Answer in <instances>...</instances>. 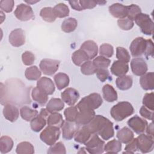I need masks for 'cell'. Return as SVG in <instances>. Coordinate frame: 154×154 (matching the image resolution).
<instances>
[{
  "label": "cell",
  "mask_w": 154,
  "mask_h": 154,
  "mask_svg": "<svg viewBox=\"0 0 154 154\" xmlns=\"http://www.w3.org/2000/svg\"><path fill=\"white\" fill-rule=\"evenodd\" d=\"M40 16L43 20L48 22H53L57 18L54 13L53 8L51 7L43 8L40 12Z\"/></svg>",
  "instance_id": "ab89813d"
},
{
  "label": "cell",
  "mask_w": 154,
  "mask_h": 154,
  "mask_svg": "<svg viewBox=\"0 0 154 154\" xmlns=\"http://www.w3.org/2000/svg\"><path fill=\"white\" fill-rule=\"evenodd\" d=\"M22 60L25 65L30 66L34 62L35 56L31 52L25 51L22 55Z\"/></svg>",
  "instance_id": "f907efd6"
},
{
  "label": "cell",
  "mask_w": 154,
  "mask_h": 154,
  "mask_svg": "<svg viewBox=\"0 0 154 154\" xmlns=\"http://www.w3.org/2000/svg\"><path fill=\"white\" fill-rule=\"evenodd\" d=\"M138 149L137 140L136 138H133V140L128 143L126 146L125 150V151L123 152V153H134Z\"/></svg>",
  "instance_id": "f5cc1de1"
},
{
  "label": "cell",
  "mask_w": 154,
  "mask_h": 154,
  "mask_svg": "<svg viewBox=\"0 0 154 154\" xmlns=\"http://www.w3.org/2000/svg\"><path fill=\"white\" fill-rule=\"evenodd\" d=\"M48 153L52 154V153H61L65 154L66 153V147L63 143L58 142L52 146L48 150Z\"/></svg>",
  "instance_id": "7dc6e473"
},
{
  "label": "cell",
  "mask_w": 154,
  "mask_h": 154,
  "mask_svg": "<svg viewBox=\"0 0 154 154\" xmlns=\"http://www.w3.org/2000/svg\"><path fill=\"white\" fill-rule=\"evenodd\" d=\"M129 70V66L127 63L117 60L115 61L111 67V72L115 76H121L125 75Z\"/></svg>",
  "instance_id": "44dd1931"
},
{
  "label": "cell",
  "mask_w": 154,
  "mask_h": 154,
  "mask_svg": "<svg viewBox=\"0 0 154 154\" xmlns=\"http://www.w3.org/2000/svg\"><path fill=\"white\" fill-rule=\"evenodd\" d=\"M62 100L66 102L67 105H74L79 98L78 91L73 88H67L61 94Z\"/></svg>",
  "instance_id": "9a60e30c"
},
{
  "label": "cell",
  "mask_w": 154,
  "mask_h": 154,
  "mask_svg": "<svg viewBox=\"0 0 154 154\" xmlns=\"http://www.w3.org/2000/svg\"><path fill=\"white\" fill-rule=\"evenodd\" d=\"M134 135L133 132L127 127H123L117 133V137L121 143L128 144L134 138Z\"/></svg>",
  "instance_id": "cb8c5ba5"
},
{
  "label": "cell",
  "mask_w": 154,
  "mask_h": 154,
  "mask_svg": "<svg viewBox=\"0 0 154 154\" xmlns=\"http://www.w3.org/2000/svg\"><path fill=\"white\" fill-rule=\"evenodd\" d=\"M16 151L18 154H32L34 153V149L30 143L23 141L17 144Z\"/></svg>",
  "instance_id": "74e56055"
},
{
  "label": "cell",
  "mask_w": 154,
  "mask_h": 154,
  "mask_svg": "<svg viewBox=\"0 0 154 154\" xmlns=\"http://www.w3.org/2000/svg\"><path fill=\"white\" fill-rule=\"evenodd\" d=\"M54 81L58 90H62L69 84V76L64 73H58L54 76Z\"/></svg>",
  "instance_id": "f546056e"
},
{
  "label": "cell",
  "mask_w": 154,
  "mask_h": 154,
  "mask_svg": "<svg viewBox=\"0 0 154 154\" xmlns=\"http://www.w3.org/2000/svg\"><path fill=\"white\" fill-rule=\"evenodd\" d=\"M13 147V141L8 136H2L0 138V152L6 153L11 150Z\"/></svg>",
  "instance_id": "4dcf8cb0"
},
{
  "label": "cell",
  "mask_w": 154,
  "mask_h": 154,
  "mask_svg": "<svg viewBox=\"0 0 154 154\" xmlns=\"http://www.w3.org/2000/svg\"><path fill=\"white\" fill-rule=\"evenodd\" d=\"M153 42L150 39L146 40V49L144 54L146 55V57H149L152 56L153 57Z\"/></svg>",
  "instance_id": "6f0895ef"
},
{
  "label": "cell",
  "mask_w": 154,
  "mask_h": 154,
  "mask_svg": "<svg viewBox=\"0 0 154 154\" xmlns=\"http://www.w3.org/2000/svg\"><path fill=\"white\" fill-rule=\"evenodd\" d=\"M60 135V128L55 126L46 127L40 134L41 140L48 146H52L58 140Z\"/></svg>",
  "instance_id": "277c9868"
},
{
  "label": "cell",
  "mask_w": 154,
  "mask_h": 154,
  "mask_svg": "<svg viewBox=\"0 0 154 154\" xmlns=\"http://www.w3.org/2000/svg\"><path fill=\"white\" fill-rule=\"evenodd\" d=\"M78 22L75 18L69 17L65 19L61 24V29L65 32H71L77 27Z\"/></svg>",
  "instance_id": "f35d334b"
},
{
  "label": "cell",
  "mask_w": 154,
  "mask_h": 154,
  "mask_svg": "<svg viewBox=\"0 0 154 154\" xmlns=\"http://www.w3.org/2000/svg\"><path fill=\"white\" fill-rule=\"evenodd\" d=\"M128 7V18L131 20H135V17L141 13V8L136 4H131Z\"/></svg>",
  "instance_id": "f6af8a7d"
},
{
  "label": "cell",
  "mask_w": 154,
  "mask_h": 154,
  "mask_svg": "<svg viewBox=\"0 0 154 154\" xmlns=\"http://www.w3.org/2000/svg\"><path fill=\"white\" fill-rule=\"evenodd\" d=\"M73 63L76 66H81L84 63L89 60L87 55L82 50L78 49L75 51L72 56Z\"/></svg>",
  "instance_id": "1f68e13d"
},
{
  "label": "cell",
  "mask_w": 154,
  "mask_h": 154,
  "mask_svg": "<svg viewBox=\"0 0 154 154\" xmlns=\"http://www.w3.org/2000/svg\"><path fill=\"white\" fill-rule=\"evenodd\" d=\"M140 115L147 119L149 120H153V111H150L148 108L145 107L144 106H142L140 109Z\"/></svg>",
  "instance_id": "11a10c76"
},
{
  "label": "cell",
  "mask_w": 154,
  "mask_h": 154,
  "mask_svg": "<svg viewBox=\"0 0 154 154\" xmlns=\"http://www.w3.org/2000/svg\"><path fill=\"white\" fill-rule=\"evenodd\" d=\"M101 56L105 57H111L114 54V48L112 45L108 43H103L100 46L99 50Z\"/></svg>",
  "instance_id": "bcb514c9"
},
{
  "label": "cell",
  "mask_w": 154,
  "mask_h": 154,
  "mask_svg": "<svg viewBox=\"0 0 154 154\" xmlns=\"http://www.w3.org/2000/svg\"><path fill=\"white\" fill-rule=\"evenodd\" d=\"M140 84L145 90H153L154 88V73L153 72L146 73L141 76Z\"/></svg>",
  "instance_id": "603a6c76"
},
{
  "label": "cell",
  "mask_w": 154,
  "mask_h": 154,
  "mask_svg": "<svg viewBox=\"0 0 154 154\" xmlns=\"http://www.w3.org/2000/svg\"><path fill=\"white\" fill-rule=\"evenodd\" d=\"M92 135L93 134L90 132L86 125H84L78 129L74 135V139L76 142L85 144L90 138Z\"/></svg>",
  "instance_id": "7402d4cb"
},
{
  "label": "cell",
  "mask_w": 154,
  "mask_h": 154,
  "mask_svg": "<svg viewBox=\"0 0 154 154\" xmlns=\"http://www.w3.org/2000/svg\"><path fill=\"white\" fill-rule=\"evenodd\" d=\"M96 76L97 78L101 82H105L109 77V73L107 69H99L96 71Z\"/></svg>",
  "instance_id": "db71d44e"
},
{
  "label": "cell",
  "mask_w": 154,
  "mask_h": 154,
  "mask_svg": "<svg viewBox=\"0 0 154 154\" xmlns=\"http://www.w3.org/2000/svg\"><path fill=\"white\" fill-rule=\"evenodd\" d=\"M9 42L14 47H19L25 43V32L21 28L13 30L9 35Z\"/></svg>",
  "instance_id": "7c38bea8"
},
{
  "label": "cell",
  "mask_w": 154,
  "mask_h": 154,
  "mask_svg": "<svg viewBox=\"0 0 154 154\" xmlns=\"http://www.w3.org/2000/svg\"><path fill=\"white\" fill-rule=\"evenodd\" d=\"M122 149L121 142L119 140H112L104 146V151L108 153H117Z\"/></svg>",
  "instance_id": "836d02e7"
},
{
  "label": "cell",
  "mask_w": 154,
  "mask_h": 154,
  "mask_svg": "<svg viewBox=\"0 0 154 154\" xmlns=\"http://www.w3.org/2000/svg\"><path fill=\"white\" fill-rule=\"evenodd\" d=\"M20 112L22 118L27 122L31 121L32 119L36 117L38 114L37 111L31 109L27 106H22L20 109Z\"/></svg>",
  "instance_id": "8d00e7d4"
},
{
  "label": "cell",
  "mask_w": 154,
  "mask_h": 154,
  "mask_svg": "<svg viewBox=\"0 0 154 154\" xmlns=\"http://www.w3.org/2000/svg\"><path fill=\"white\" fill-rule=\"evenodd\" d=\"M117 24L122 29L125 31L131 29L134 25L133 21L129 19L128 18L119 19L117 21Z\"/></svg>",
  "instance_id": "681fc988"
},
{
  "label": "cell",
  "mask_w": 154,
  "mask_h": 154,
  "mask_svg": "<svg viewBox=\"0 0 154 154\" xmlns=\"http://www.w3.org/2000/svg\"><path fill=\"white\" fill-rule=\"evenodd\" d=\"M146 46V40L143 37L135 38L131 43L130 51L134 57H138L144 54Z\"/></svg>",
  "instance_id": "30bf717a"
},
{
  "label": "cell",
  "mask_w": 154,
  "mask_h": 154,
  "mask_svg": "<svg viewBox=\"0 0 154 154\" xmlns=\"http://www.w3.org/2000/svg\"><path fill=\"white\" fill-rule=\"evenodd\" d=\"M102 92L103 98L106 101L112 102L117 100V93L112 85L105 84L102 88Z\"/></svg>",
  "instance_id": "d4e9b609"
},
{
  "label": "cell",
  "mask_w": 154,
  "mask_h": 154,
  "mask_svg": "<svg viewBox=\"0 0 154 154\" xmlns=\"http://www.w3.org/2000/svg\"><path fill=\"white\" fill-rule=\"evenodd\" d=\"M82 49L88 56L89 60L96 57L98 52L97 44L93 40H87L84 42L81 46Z\"/></svg>",
  "instance_id": "d6986e66"
},
{
  "label": "cell",
  "mask_w": 154,
  "mask_h": 154,
  "mask_svg": "<svg viewBox=\"0 0 154 154\" xmlns=\"http://www.w3.org/2000/svg\"><path fill=\"white\" fill-rule=\"evenodd\" d=\"M82 73L85 75H91L96 73V69L91 61H87L84 63L81 67Z\"/></svg>",
  "instance_id": "7bdbcfd3"
},
{
  "label": "cell",
  "mask_w": 154,
  "mask_h": 154,
  "mask_svg": "<svg viewBox=\"0 0 154 154\" xmlns=\"http://www.w3.org/2000/svg\"><path fill=\"white\" fill-rule=\"evenodd\" d=\"M95 112L92 109L80 110L78 112L75 123L78 126H84L88 124L94 117Z\"/></svg>",
  "instance_id": "5bb4252c"
},
{
  "label": "cell",
  "mask_w": 154,
  "mask_h": 154,
  "mask_svg": "<svg viewBox=\"0 0 154 154\" xmlns=\"http://www.w3.org/2000/svg\"><path fill=\"white\" fill-rule=\"evenodd\" d=\"M60 61L49 58L43 59L40 63V68L42 72L46 75H52L58 69Z\"/></svg>",
  "instance_id": "9c48e42d"
},
{
  "label": "cell",
  "mask_w": 154,
  "mask_h": 154,
  "mask_svg": "<svg viewBox=\"0 0 154 154\" xmlns=\"http://www.w3.org/2000/svg\"><path fill=\"white\" fill-rule=\"evenodd\" d=\"M131 70L133 73L137 76H142L147 71V65L142 58H135L131 63Z\"/></svg>",
  "instance_id": "4fadbf2b"
},
{
  "label": "cell",
  "mask_w": 154,
  "mask_h": 154,
  "mask_svg": "<svg viewBox=\"0 0 154 154\" xmlns=\"http://www.w3.org/2000/svg\"><path fill=\"white\" fill-rule=\"evenodd\" d=\"M37 87L47 95H51L55 91V85L52 81L47 77L40 78L37 82Z\"/></svg>",
  "instance_id": "2e32d148"
},
{
  "label": "cell",
  "mask_w": 154,
  "mask_h": 154,
  "mask_svg": "<svg viewBox=\"0 0 154 154\" xmlns=\"http://www.w3.org/2000/svg\"><path fill=\"white\" fill-rule=\"evenodd\" d=\"M128 125L135 133L140 134L146 130L147 122L137 116H135L128 121Z\"/></svg>",
  "instance_id": "8fae6325"
},
{
  "label": "cell",
  "mask_w": 154,
  "mask_h": 154,
  "mask_svg": "<svg viewBox=\"0 0 154 154\" xmlns=\"http://www.w3.org/2000/svg\"><path fill=\"white\" fill-rule=\"evenodd\" d=\"M146 132L148 135L151 136L152 137H153V123H150L149 125H147L146 126Z\"/></svg>",
  "instance_id": "91938a15"
},
{
  "label": "cell",
  "mask_w": 154,
  "mask_h": 154,
  "mask_svg": "<svg viewBox=\"0 0 154 154\" xmlns=\"http://www.w3.org/2000/svg\"><path fill=\"white\" fill-rule=\"evenodd\" d=\"M14 2L13 0H2L0 1L1 9L6 12L10 13L13 10Z\"/></svg>",
  "instance_id": "816d5d0a"
},
{
  "label": "cell",
  "mask_w": 154,
  "mask_h": 154,
  "mask_svg": "<svg viewBox=\"0 0 154 154\" xmlns=\"http://www.w3.org/2000/svg\"><path fill=\"white\" fill-rule=\"evenodd\" d=\"M42 73L36 66H31L28 67L25 72L26 78L30 81H35L39 79L41 76Z\"/></svg>",
  "instance_id": "e575fe53"
},
{
  "label": "cell",
  "mask_w": 154,
  "mask_h": 154,
  "mask_svg": "<svg viewBox=\"0 0 154 154\" xmlns=\"http://www.w3.org/2000/svg\"><path fill=\"white\" fill-rule=\"evenodd\" d=\"M153 95V92L150 93H146L143 99V104L144 106L151 111H153L154 109Z\"/></svg>",
  "instance_id": "c3c4849f"
},
{
  "label": "cell",
  "mask_w": 154,
  "mask_h": 154,
  "mask_svg": "<svg viewBox=\"0 0 154 154\" xmlns=\"http://www.w3.org/2000/svg\"><path fill=\"white\" fill-rule=\"evenodd\" d=\"M64 104L63 101L59 98H52L46 105V109L49 113L57 112L63 109Z\"/></svg>",
  "instance_id": "4316f807"
},
{
  "label": "cell",
  "mask_w": 154,
  "mask_h": 154,
  "mask_svg": "<svg viewBox=\"0 0 154 154\" xmlns=\"http://www.w3.org/2000/svg\"><path fill=\"white\" fill-rule=\"evenodd\" d=\"M109 11L114 17L124 19L128 14V7L120 3H115L109 7Z\"/></svg>",
  "instance_id": "e0dca14e"
},
{
  "label": "cell",
  "mask_w": 154,
  "mask_h": 154,
  "mask_svg": "<svg viewBox=\"0 0 154 154\" xmlns=\"http://www.w3.org/2000/svg\"><path fill=\"white\" fill-rule=\"evenodd\" d=\"M32 99L41 106L44 105L48 101V96L46 94L41 91L37 87H34L31 93Z\"/></svg>",
  "instance_id": "83f0119b"
},
{
  "label": "cell",
  "mask_w": 154,
  "mask_h": 154,
  "mask_svg": "<svg viewBox=\"0 0 154 154\" xmlns=\"http://www.w3.org/2000/svg\"><path fill=\"white\" fill-rule=\"evenodd\" d=\"M79 2L82 10L93 8L95 7L97 4V1H89V0H82V1H79Z\"/></svg>",
  "instance_id": "9f6ffc18"
},
{
  "label": "cell",
  "mask_w": 154,
  "mask_h": 154,
  "mask_svg": "<svg viewBox=\"0 0 154 154\" xmlns=\"http://www.w3.org/2000/svg\"><path fill=\"white\" fill-rule=\"evenodd\" d=\"M78 112H79V110L77 106L73 105L67 108L64 112L66 120L69 122H75L77 117Z\"/></svg>",
  "instance_id": "b9f144b4"
},
{
  "label": "cell",
  "mask_w": 154,
  "mask_h": 154,
  "mask_svg": "<svg viewBox=\"0 0 154 154\" xmlns=\"http://www.w3.org/2000/svg\"><path fill=\"white\" fill-rule=\"evenodd\" d=\"M39 1H25V2L28 4H34V3H36L37 2H38Z\"/></svg>",
  "instance_id": "94428289"
},
{
  "label": "cell",
  "mask_w": 154,
  "mask_h": 154,
  "mask_svg": "<svg viewBox=\"0 0 154 154\" xmlns=\"http://www.w3.org/2000/svg\"><path fill=\"white\" fill-rule=\"evenodd\" d=\"M116 57L122 61L128 63L130 61V55L128 51L123 47H117L116 49Z\"/></svg>",
  "instance_id": "ee69618b"
},
{
  "label": "cell",
  "mask_w": 154,
  "mask_h": 154,
  "mask_svg": "<svg viewBox=\"0 0 154 154\" xmlns=\"http://www.w3.org/2000/svg\"><path fill=\"white\" fill-rule=\"evenodd\" d=\"M132 105L128 102L123 101L114 105L110 111L112 117L117 122L122 121L134 113Z\"/></svg>",
  "instance_id": "7a4b0ae2"
},
{
  "label": "cell",
  "mask_w": 154,
  "mask_h": 154,
  "mask_svg": "<svg viewBox=\"0 0 154 154\" xmlns=\"http://www.w3.org/2000/svg\"><path fill=\"white\" fill-rule=\"evenodd\" d=\"M84 144L85 145V149L90 153L100 154L104 152L105 142L96 134H93Z\"/></svg>",
  "instance_id": "5b68a950"
},
{
  "label": "cell",
  "mask_w": 154,
  "mask_h": 154,
  "mask_svg": "<svg viewBox=\"0 0 154 154\" xmlns=\"http://www.w3.org/2000/svg\"><path fill=\"white\" fill-rule=\"evenodd\" d=\"M53 11L57 17L63 18L69 14V9L67 5L63 3H59L54 6Z\"/></svg>",
  "instance_id": "d590c367"
},
{
  "label": "cell",
  "mask_w": 154,
  "mask_h": 154,
  "mask_svg": "<svg viewBox=\"0 0 154 154\" xmlns=\"http://www.w3.org/2000/svg\"><path fill=\"white\" fill-rule=\"evenodd\" d=\"M136 24L146 35H152L153 31V22L147 14L140 13L135 19Z\"/></svg>",
  "instance_id": "8992f818"
},
{
  "label": "cell",
  "mask_w": 154,
  "mask_h": 154,
  "mask_svg": "<svg viewBox=\"0 0 154 154\" xmlns=\"http://www.w3.org/2000/svg\"><path fill=\"white\" fill-rule=\"evenodd\" d=\"M138 148L143 153L151 152L153 149V137L144 134H140L137 138Z\"/></svg>",
  "instance_id": "52a82bcc"
},
{
  "label": "cell",
  "mask_w": 154,
  "mask_h": 154,
  "mask_svg": "<svg viewBox=\"0 0 154 154\" xmlns=\"http://www.w3.org/2000/svg\"><path fill=\"white\" fill-rule=\"evenodd\" d=\"M86 126L92 134L99 135L105 140L110 139L114 135L113 123L101 115L95 116Z\"/></svg>",
  "instance_id": "6da1fadb"
},
{
  "label": "cell",
  "mask_w": 154,
  "mask_h": 154,
  "mask_svg": "<svg viewBox=\"0 0 154 154\" xmlns=\"http://www.w3.org/2000/svg\"><path fill=\"white\" fill-rule=\"evenodd\" d=\"M46 124V118L41 115L37 116L31 120L30 125L32 130L34 132H39L45 126Z\"/></svg>",
  "instance_id": "f1b7e54d"
},
{
  "label": "cell",
  "mask_w": 154,
  "mask_h": 154,
  "mask_svg": "<svg viewBox=\"0 0 154 154\" xmlns=\"http://www.w3.org/2000/svg\"><path fill=\"white\" fill-rule=\"evenodd\" d=\"M3 114L7 120L11 122H14L16 121L19 117V109L14 105L7 103L3 108Z\"/></svg>",
  "instance_id": "ffe728a7"
},
{
  "label": "cell",
  "mask_w": 154,
  "mask_h": 154,
  "mask_svg": "<svg viewBox=\"0 0 154 154\" xmlns=\"http://www.w3.org/2000/svg\"><path fill=\"white\" fill-rule=\"evenodd\" d=\"M117 88L121 90H126L129 89L132 85V78L129 75H123L119 76L116 81Z\"/></svg>",
  "instance_id": "484cf974"
},
{
  "label": "cell",
  "mask_w": 154,
  "mask_h": 154,
  "mask_svg": "<svg viewBox=\"0 0 154 154\" xmlns=\"http://www.w3.org/2000/svg\"><path fill=\"white\" fill-rule=\"evenodd\" d=\"M78 125L74 122H71L67 121L64 123L62 128V134L63 137L65 140H70L75 135L76 131L78 129Z\"/></svg>",
  "instance_id": "ac0fdd59"
},
{
  "label": "cell",
  "mask_w": 154,
  "mask_h": 154,
  "mask_svg": "<svg viewBox=\"0 0 154 154\" xmlns=\"http://www.w3.org/2000/svg\"><path fill=\"white\" fill-rule=\"evenodd\" d=\"M47 123L49 126H55L60 128L63 126L64 122L61 114L53 112L48 116Z\"/></svg>",
  "instance_id": "d6a6232c"
},
{
  "label": "cell",
  "mask_w": 154,
  "mask_h": 154,
  "mask_svg": "<svg viewBox=\"0 0 154 154\" xmlns=\"http://www.w3.org/2000/svg\"><path fill=\"white\" fill-rule=\"evenodd\" d=\"M69 2L70 5H71L72 8H73L74 10H77V11L83 10L81 6L79 1H70Z\"/></svg>",
  "instance_id": "680465c9"
},
{
  "label": "cell",
  "mask_w": 154,
  "mask_h": 154,
  "mask_svg": "<svg viewBox=\"0 0 154 154\" xmlns=\"http://www.w3.org/2000/svg\"><path fill=\"white\" fill-rule=\"evenodd\" d=\"M14 14L17 19L21 21H28L34 17L32 8L28 5L20 4L17 6Z\"/></svg>",
  "instance_id": "ba28073f"
},
{
  "label": "cell",
  "mask_w": 154,
  "mask_h": 154,
  "mask_svg": "<svg viewBox=\"0 0 154 154\" xmlns=\"http://www.w3.org/2000/svg\"><path fill=\"white\" fill-rule=\"evenodd\" d=\"M102 99L99 93H93L83 97L76 106L79 111L84 109H92L98 108L102 103Z\"/></svg>",
  "instance_id": "3957f363"
},
{
  "label": "cell",
  "mask_w": 154,
  "mask_h": 154,
  "mask_svg": "<svg viewBox=\"0 0 154 154\" xmlns=\"http://www.w3.org/2000/svg\"><path fill=\"white\" fill-rule=\"evenodd\" d=\"M93 63L96 70L99 69H107L110 65L111 60L105 57L98 56L93 60Z\"/></svg>",
  "instance_id": "60d3db41"
}]
</instances>
